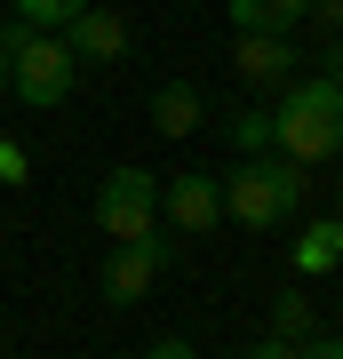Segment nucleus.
<instances>
[{
  "mask_svg": "<svg viewBox=\"0 0 343 359\" xmlns=\"http://www.w3.org/2000/svg\"><path fill=\"white\" fill-rule=\"evenodd\" d=\"M216 184H224V216L248 224V231L288 224L295 208L311 200V168H295V160H280V152H255V160H240V168L216 176Z\"/></svg>",
  "mask_w": 343,
  "mask_h": 359,
  "instance_id": "2",
  "label": "nucleus"
},
{
  "mask_svg": "<svg viewBox=\"0 0 343 359\" xmlns=\"http://www.w3.org/2000/svg\"><path fill=\"white\" fill-rule=\"evenodd\" d=\"M176 264V240H160V231H144V240H112V256H104V304H144V295L160 287V271Z\"/></svg>",
  "mask_w": 343,
  "mask_h": 359,
  "instance_id": "5",
  "label": "nucleus"
},
{
  "mask_svg": "<svg viewBox=\"0 0 343 359\" xmlns=\"http://www.w3.org/2000/svg\"><path fill=\"white\" fill-rule=\"evenodd\" d=\"M295 359H343V335H328V327H319L311 344H295Z\"/></svg>",
  "mask_w": 343,
  "mask_h": 359,
  "instance_id": "17",
  "label": "nucleus"
},
{
  "mask_svg": "<svg viewBox=\"0 0 343 359\" xmlns=\"http://www.w3.org/2000/svg\"><path fill=\"white\" fill-rule=\"evenodd\" d=\"M0 88H8V48H0Z\"/></svg>",
  "mask_w": 343,
  "mask_h": 359,
  "instance_id": "21",
  "label": "nucleus"
},
{
  "mask_svg": "<svg viewBox=\"0 0 343 359\" xmlns=\"http://www.w3.org/2000/svg\"><path fill=\"white\" fill-rule=\"evenodd\" d=\"M335 40H343V32H335Z\"/></svg>",
  "mask_w": 343,
  "mask_h": 359,
  "instance_id": "23",
  "label": "nucleus"
},
{
  "mask_svg": "<svg viewBox=\"0 0 343 359\" xmlns=\"http://www.w3.org/2000/svg\"><path fill=\"white\" fill-rule=\"evenodd\" d=\"M311 16H319V25H335V32H343V0H311Z\"/></svg>",
  "mask_w": 343,
  "mask_h": 359,
  "instance_id": "20",
  "label": "nucleus"
},
{
  "mask_svg": "<svg viewBox=\"0 0 343 359\" xmlns=\"http://www.w3.org/2000/svg\"><path fill=\"white\" fill-rule=\"evenodd\" d=\"M335 168H343V160H335ZM335 200H343V176H335Z\"/></svg>",
  "mask_w": 343,
  "mask_h": 359,
  "instance_id": "22",
  "label": "nucleus"
},
{
  "mask_svg": "<svg viewBox=\"0 0 343 359\" xmlns=\"http://www.w3.org/2000/svg\"><path fill=\"white\" fill-rule=\"evenodd\" d=\"M32 176V160H25V144H8L0 136V184H25Z\"/></svg>",
  "mask_w": 343,
  "mask_h": 359,
  "instance_id": "15",
  "label": "nucleus"
},
{
  "mask_svg": "<svg viewBox=\"0 0 343 359\" xmlns=\"http://www.w3.org/2000/svg\"><path fill=\"white\" fill-rule=\"evenodd\" d=\"M271 335H280V344H311V335H319V311H311L304 287H280V295H271Z\"/></svg>",
  "mask_w": 343,
  "mask_h": 359,
  "instance_id": "12",
  "label": "nucleus"
},
{
  "mask_svg": "<svg viewBox=\"0 0 343 359\" xmlns=\"http://www.w3.org/2000/svg\"><path fill=\"white\" fill-rule=\"evenodd\" d=\"M200 120H208V104H200V88H191V80H160V88H152V128H160L168 144H184Z\"/></svg>",
  "mask_w": 343,
  "mask_h": 359,
  "instance_id": "9",
  "label": "nucleus"
},
{
  "mask_svg": "<svg viewBox=\"0 0 343 359\" xmlns=\"http://www.w3.org/2000/svg\"><path fill=\"white\" fill-rule=\"evenodd\" d=\"M64 48H72V65H120V56L136 48V32H128V16H112V8H80L72 25H64Z\"/></svg>",
  "mask_w": 343,
  "mask_h": 359,
  "instance_id": "7",
  "label": "nucleus"
},
{
  "mask_svg": "<svg viewBox=\"0 0 343 359\" xmlns=\"http://www.w3.org/2000/svg\"><path fill=\"white\" fill-rule=\"evenodd\" d=\"M288 256H295V271H304V280H328V271H343V224H335V216L304 224Z\"/></svg>",
  "mask_w": 343,
  "mask_h": 359,
  "instance_id": "10",
  "label": "nucleus"
},
{
  "mask_svg": "<svg viewBox=\"0 0 343 359\" xmlns=\"http://www.w3.org/2000/svg\"><path fill=\"white\" fill-rule=\"evenodd\" d=\"M231 152H240V160L271 152V112H264V104H248V112H231Z\"/></svg>",
  "mask_w": 343,
  "mask_h": 359,
  "instance_id": "14",
  "label": "nucleus"
},
{
  "mask_svg": "<svg viewBox=\"0 0 343 359\" xmlns=\"http://www.w3.org/2000/svg\"><path fill=\"white\" fill-rule=\"evenodd\" d=\"M80 8H96V0H16V25H32V32H64Z\"/></svg>",
  "mask_w": 343,
  "mask_h": 359,
  "instance_id": "13",
  "label": "nucleus"
},
{
  "mask_svg": "<svg viewBox=\"0 0 343 359\" xmlns=\"http://www.w3.org/2000/svg\"><path fill=\"white\" fill-rule=\"evenodd\" d=\"M136 359H200V351H191V335H160V344H144Z\"/></svg>",
  "mask_w": 343,
  "mask_h": 359,
  "instance_id": "16",
  "label": "nucleus"
},
{
  "mask_svg": "<svg viewBox=\"0 0 343 359\" xmlns=\"http://www.w3.org/2000/svg\"><path fill=\"white\" fill-rule=\"evenodd\" d=\"M319 80H335V88H343V40H335L328 56H319Z\"/></svg>",
  "mask_w": 343,
  "mask_h": 359,
  "instance_id": "19",
  "label": "nucleus"
},
{
  "mask_svg": "<svg viewBox=\"0 0 343 359\" xmlns=\"http://www.w3.org/2000/svg\"><path fill=\"white\" fill-rule=\"evenodd\" d=\"M231 72H240L248 88H288L295 80V40L288 32H240L231 40Z\"/></svg>",
  "mask_w": 343,
  "mask_h": 359,
  "instance_id": "8",
  "label": "nucleus"
},
{
  "mask_svg": "<svg viewBox=\"0 0 343 359\" xmlns=\"http://www.w3.org/2000/svg\"><path fill=\"white\" fill-rule=\"evenodd\" d=\"M240 359H295V344H280V335H255V344H248Z\"/></svg>",
  "mask_w": 343,
  "mask_h": 359,
  "instance_id": "18",
  "label": "nucleus"
},
{
  "mask_svg": "<svg viewBox=\"0 0 343 359\" xmlns=\"http://www.w3.org/2000/svg\"><path fill=\"white\" fill-rule=\"evenodd\" d=\"M96 231L104 240H144V231H160V176L112 168V176L96 184Z\"/></svg>",
  "mask_w": 343,
  "mask_h": 359,
  "instance_id": "4",
  "label": "nucleus"
},
{
  "mask_svg": "<svg viewBox=\"0 0 343 359\" xmlns=\"http://www.w3.org/2000/svg\"><path fill=\"white\" fill-rule=\"evenodd\" d=\"M0 48H8V88L25 96L32 112H56V104L80 88V65H72V48H64V32L0 25Z\"/></svg>",
  "mask_w": 343,
  "mask_h": 359,
  "instance_id": "3",
  "label": "nucleus"
},
{
  "mask_svg": "<svg viewBox=\"0 0 343 359\" xmlns=\"http://www.w3.org/2000/svg\"><path fill=\"white\" fill-rule=\"evenodd\" d=\"M240 32H295L311 16V0H224Z\"/></svg>",
  "mask_w": 343,
  "mask_h": 359,
  "instance_id": "11",
  "label": "nucleus"
},
{
  "mask_svg": "<svg viewBox=\"0 0 343 359\" xmlns=\"http://www.w3.org/2000/svg\"><path fill=\"white\" fill-rule=\"evenodd\" d=\"M271 152L295 160V168H328L343 160V88L335 80H288L280 112H271Z\"/></svg>",
  "mask_w": 343,
  "mask_h": 359,
  "instance_id": "1",
  "label": "nucleus"
},
{
  "mask_svg": "<svg viewBox=\"0 0 343 359\" xmlns=\"http://www.w3.org/2000/svg\"><path fill=\"white\" fill-rule=\"evenodd\" d=\"M160 216H168V231L200 240V231H216V224H224V184L208 176V168H184V176H160Z\"/></svg>",
  "mask_w": 343,
  "mask_h": 359,
  "instance_id": "6",
  "label": "nucleus"
}]
</instances>
